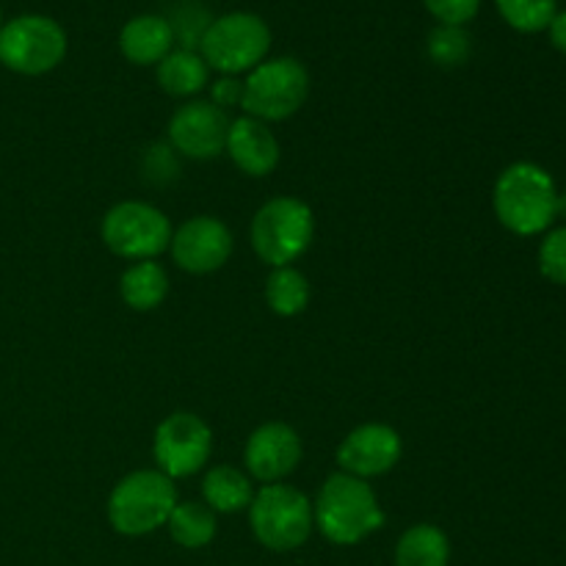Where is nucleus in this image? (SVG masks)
Masks as SVG:
<instances>
[{
    "mask_svg": "<svg viewBox=\"0 0 566 566\" xmlns=\"http://www.w3.org/2000/svg\"><path fill=\"white\" fill-rule=\"evenodd\" d=\"M315 528L332 545H359L385 525V512L368 481L337 470L324 481L313 503Z\"/></svg>",
    "mask_w": 566,
    "mask_h": 566,
    "instance_id": "f257e3e1",
    "label": "nucleus"
},
{
    "mask_svg": "<svg viewBox=\"0 0 566 566\" xmlns=\"http://www.w3.org/2000/svg\"><path fill=\"white\" fill-rule=\"evenodd\" d=\"M495 216L514 235H539L558 216V191L542 166L520 160L501 171L492 191Z\"/></svg>",
    "mask_w": 566,
    "mask_h": 566,
    "instance_id": "f03ea898",
    "label": "nucleus"
},
{
    "mask_svg": "<svg viewBox=\"0 0 566 566\" xmlns=\"http://www.w3.org/2000/svg\"><path fill=\"white\" fill-rule=\"evenodd\" d=\"M177 486L160 470H136L116 481L108 495V523L122 536H147L166 528L177 506Z\"/></svg>",
    "mask_w": 566,
    "mask_h": 566,
    "instance_id": "7ed1b4c3",
    "label": "nucleus"
},
{
    "mask_svg": "<svg viewBox=\"0 0 566 566\" xmlns=\"http://www.w3.org/2000/svg\"><path fill=\"white\" fill-rule=\"evenodd\" d=\"M271 28L252 11H230L216 17L199 42V55L219 75H249L269 59Z\"/></svg>",
    "mask_w": 566,
    "mask_h": 566,
    "instance_id": "20e7f679",
    "label": "nucleus"
},
{
    "mask_svg": "<svg viewBox=\"0 0 566 566\" xmlns=\"http://www.w3.org/2000/svg\"><path fill=\"white\" fill-rule=\"evenodd\" d=\"M249 525L265 551H298L315 528L313 501L291 484H265L254 492Z\"/></svg>",
    "mask_w": 566,
    "mask_h": 566,
    "instance_id": "39448f33",
    "label": "nucleus"
},
{
    "mask_svg": "<svg viewBox=\"0 0 566 566\" xmlns=\"http://www.w3.org/2000/svg\"><path fill=\"white\" fill-rule=\"evenodd\" d=\"M315 235V216L307 202L296 197H274L254 213L252 249L271 269L293 265L310 249Z\"/></svg>",
    "mask_w": 566,
    "mask_h": 566,
    "instance_id": "423d86ee",
    "label": "nucleus"
},
{
    "mask_svg": "<svg viewBox=\"0 0 566 566\" xmlns=\"http://www.w3.org/2000/svg\"><path fill=\"white\" fill-rule=\"evenodd\" d=\"M310 94L307 66L298 59H265L243 77V114L260 122H285L298 114Z\"/></svg>",
    "mask_w": 566,
    "mask_h": 566,
    "instance_id": "0eeeda50",
    "label": "nucleus"
},
{
    "mask_svg": "<svg viewBox=\"0 0 566 566\" xmlns=\"http://www.w3.org/2000/svg\"><path fill=\"white\" fill-rule=\"evenodd\" d=\"M66 31L44 14H22L0 28V64L17 75H48L64 61Z\"/></svg>",
    "mask_w": 566,
    "mask_h": 566,
    "instance_id": "6e6552de",
    "label": "nucleus"
},
{
    "mask_svg": "<svg viewBox=\"0 0 566 566\" xmlns=\"http://www.w3.org/2000/svg\"><path fill=\"white\" fill-rule=\"evenodd\" d=\"M171 221L149 202H119L105 213L99 235L116 258L155 260L171 243Z\"/></svg>",
    "mask_w": 566,
    "mask_h": 566,
    "instance_id": "1a4fd4ad",
    "label": "nucleus"
},
{
    "mask_svg": "<svg viewBox=\"0 0 566 566\" xmlns=\"http://www.w3.org/2000/svg\"><path fill=\"white\" fill-rule=\"evenodd\" d=\"M210 453H213V431L199 415L171 412L155 429V464L171 481L199 473L210 462Z\"/></svg>",
    "mask_w": 566,
    "mask_h": 566,
    "instance_id": "9d476101",
    "label": "nucleus"
},
{
    "mask_svg": "<svg viewBox=\"0 0 566 566\" xmlns=\"http://www.w3.org/2000/svg\"><path fill=\"white\" fill-rule=\"evenodd\" d=\"M169 147L182 158L213 160L224 153L230 119L210 99H188L169 119Z\"/></svg>",
    "mask_w": 566,
    "mask_h": 566,
    "instance_id": "9b49d317",
    "label": "nucleus"
},
{
    "mask_svg": "<svg viewBox=\"0 0 566 566\" xmlns=\"http://www.w3.org/2000/svg\"><path fill=\"white\" fill-rule=\"evenodd\" d=\"M171 260L186 274H213L232 254V232L216 216H193L171 232Z\"/></svg>",
    "mask_w": 566,
    "mask_h": 566,
    "instance_id": "f8f14e48",
    "label": "nucleus"
},
{
    "mask_svg": "<svg viewBox=\"0 0 566 566\" xmlns=\"http://www.w3.org/2000/svg\"><path fill=\"white\" fill-rule=\"evenodd\" d=\"M403 442L392 426L387 423H363L343 437L337 446V468L340 473L354 475V479H379L390 473L401 462Z\"/></svg>",
    "mask_w": 566,
    "mask_h": 566,
    "instance_id": "ddd939ff",
    "label": "nucleus"
},
{
    "mask_svg": "<svg viewBox=\"0 0 566 566\" xmlns=\"http://www.w3.org/2000/svg\"><path fill=\"white\" fill-rule=\"evenodd\" d=\"M302 437L296 429L282 420L258 426L249 434L247 448H243V462H247L249 479L260 484H282L302 462Z\"/></svg>",
    "mask_w": 566,
    "mask_h": 566,
    "instance_id": "4468645a",
    "label": "nucleus"
},
{
    "mask_svg": "<svg viewBox=\"0 0 566 566\" xmlns=\"http://www.w3.org/2000/svg\"><path fill=\"white\" fill-rule=\"evenodd\" d=\"M224 153L247 177H269L282 160V147L274 130L265 122L252 119L247 114L230 122Z\"/></svg>",
    "mask_w": 566,
    "mask_h": 566,
    "instance_id": "2eb2a0df",
    "label": "nucleus"
},
{
    "mask_svg": "<svg viewBox=\"0 0 566 566\" xmlns=\"http://www.w3.org/2000/svg\"><path fill=\"white\" fill-rule=\"evenodd\" d=\"M175 50V33L166 17L138 14L119 31V53L136 66H158Z\"/></svg>",
    "mask_w": 566,
    "mask_h": 566,
    "instance_id": "dca6fc26",
    "label": "nucleus"
},
{
    "mask_svg": "<svg viewBox=\"0 0 566 566\" xmlns=\"http://www.w3.org/2000/svg\"><path fill=\"white\" fill-rule=\"evenodd\" d=\"M205 506L216 514H235L252 506L254 486L247 473L232 464H216L202 481Z\"/></svg>",
    "mask_w": 566,
    "mask_h": 566,
    "instance_id": "f3484780",
    "label": "nucleus"
},
{
    "mask_svg": "<svg viewBox=\"0 0 566 566\" xmlns=\"http://www.w3.org/2000/svg\"><path fill=\"white\" fill-rule=\"evenodd\" d=\"M122 302L136 313H153L169 296V274L155 260H142L133 263L119 280Z\"/></svg>",
    "mask_w": 566,
    "mask_h": 566,
    "instance_id": "a211bd4d",
    "label": "nucleus"
},
{
    "mask_svg": "<svg viewBox=\"0 0 566 566\" xmlns=\"http://www.w3.org/2000/svg\"><path fill=\"white\" fill-rule=\"evenodd\" d=\"M158 86L169 97H197L210 83V66L197 50L175 48L158 64Z\"/></svg>",
    "mask_w": 566,
    "mask_h": 566,
    "instance_id": "6ab92c4d",
    "label": "nucleus"
},
{
    "mask_svg": "<svg viewBox=\"0 0 566 566\" xmlns=\"http://www.w3.org/2000/svg\"><path fill=\"white\" fill-rule=\"evenodd\" d=\"M451 542L437 525L420 523L401 534L396 545V566H448Z\"/></svg>",
    "mask_w": 566,
    "mask_h": 566,
    "instance_id": "aec40b11",
    "label": "nucleus"
},
{
    "mask_svg": "<svg viewBox=\"0 0 566 566\" xmlns=\"http://www.w3.org/2000/svg\"><path fill=\"white\" fill-rule=\"evenodd\" d=\"M166 528H169V536L186 551H202L210 542L216 539V531H219V523H216V512H210L205 503H177L175 512L166 520Z\"/></svg>",
    "mask_w": 566,
    "mask_h": 566,
    "instance_id": "412c9836",
    "label": "nucleus"
},
{
    "mask_svg": "<svg viewBox=\"0 0 566 566\" xmlns=\"http://www.w3.org/2000/svg\"><path fill=\"white\" fill-rule=\"evenodd\" d=\"M265 302H269L271 313L280 318H296L307 310L310 304V282L293 265L285 269H271L269 280H265Z\"/></svg>",
    "mask_w": 566,
    "mask_h": 566,
    "instance_id": "4be33fe9",
    "label": "nucleus"
},
{
    "mask_svg": "<svg viewBox=\"0 0 566 566\" xmlns=\"http://www.w3.org/2000/svg\"><path fill=\"white\" fill-rule=\"evenodd\" d=\"M503 20L520 33L545 31L558 11V0H495Z\"/></svg>",
    "mask_w": 566,
    "mask_h": 566,
    "instance_id": "5701e85b",
    "label": "nucleus"
},
{
    "mask_svg": "<svg viewBox=\"0 0 566 566\" xmlns=\"http://www.w3.org/2000/svg\"><path fill=\"white\" fill-rule=\"evenodd\" d=\"M429 59L434 61L442 70H453V66H462L464 61L473 53V42H470V33L459 25H437L429 33Z\"/></svg>",
    "mask_w": 566,
    "mask_h": 566,
    "instance_id": "b1692460",
    "label": "nucleus"
},
{
    "mask_svg": "<svg viewBox=\"0 0 566 566\" xmlns=\"http://www.w3.org/2000/svg\"><path fill=\"white\" fill-rule=\"evenodd\" d=\"M166 20H169L171 33H175V48L197 50V53H199V42H202L205 31H208V25L213 22L208 11L197 3L177 6Z\"/></svg>",
    "mask_w": 566,
    "mask_h": 566,
    "instance_id": "393cba45",
    "label": "nucleus"
},
{
    "mask_svg": "<svg viewBox=\"0 0 566 566\" xmlns=\"http://www.w3.org/2000/svg\"><path fill=\"white\" fill-rule=\"evenodd\" d=\"M539 271L556 285H566V224L547 232L539 247Z\"/></svg>",
    "mask_w": 566,
    "mask_h": 566,
    "instance_id": "a878e982",
    "label": "nucleus"
},
{
    "mask_svg": "<svg viewBox=\"0 0 566 566\" xmlns=\"http://www.w3.org/2000/svg\"><path fill=\"white\" fill-rule=\"evenodd\" d=\"M423 6L440 25L464 28L479 14L481 0H423Z\"/></svg>",
    "mask_w": 566,
    "mask_h": 566,
    "instance_id": "bb28decb",
    "label": "nucleus"
},
{
    "mask_svg": "<svg viewBox=\"0 0 566 566\" xmlns=\"http://www.w3.org/2000/svg\"><path fill=\"white\" fill-rule=\"evenodd\" d=\"M144 171H147V177L153 182H169L171 177L180 171V166H177V158H175V149L166 147V144H158V147L147 149V155H144Z\"/></svg>",
    "mask_w": 566,
    "mask_h": 566,
    "instance_id": "cd10ccee",
    "label": "nucleus"
},
{
    "mask_svg": "<svg viewBox=\"0 0 566 566\" xmlns=\"http://www.w3.org/2000/svg\"><path fill=\"white\" fill-rule=\"evenodd\" d=\"M241 99H243V81H241V77L221 75L219 81L210 86V103H213L216 108H221V111L241 108Z\"/></svg>",
    "mask_w": 566,
    "mask_h": 566,
    "instance_id": "c85d7f7f",
    "label": "nucleus"
},
{
    "mask_svg": "<svg viewBox=\"0 0 566 566\" xmlns=\"http://www.w3.org/2000/svg\"><path fill=\"white\" fill-rule=\"evenodd\" d=\"M547 31H551L553 48L566 53V11H556V17H553V22L547 25Z\"/></svg>",
    "mask_w": 566,
    "mask_h": 566,
    "instance_id": "c756f323",
    "label": "nucleus"
},
{
    "mask_svg": "<svg viewBox=\"0 0 566 566\" xmlns=\"http://www.w3.org/2000/svg\"><path fill=\"white\" fill-rule=\"evenodd\" d=\"M0 28H3V11H0Z\"/></svg>",
    "mask_w": 566,
    "mask_h": 566,
    "instance_id": "7c9ffc66",
    "label": "nucleus"
},
{
    "mask_svg": "<svg viewBox=\"0 0 566 566\" xmlns=\"http://www.w3.org/2000/svg\"><path fill=\"white\" fill-rule=\"evenodd\" d=\"M182 3H197V0H182Z\"/></svg>",
    "mask_w": 566,
    "mask_h": 566,
    "instance_id": "2f4dec72",
    "label": "nucleus"
}]
</instances>
